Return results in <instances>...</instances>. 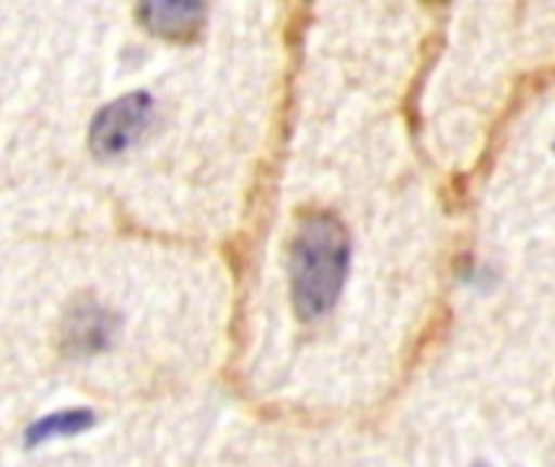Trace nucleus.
Listing matches in <instances>:
<instances>
[{"label": "nucleus", "mask_w": 555, "mask_h": 467, "mask_svg": "<svg viewBox=\"0 0 555 467\" xmlns=\"http://www.w3.org/2000/svg\"><path fill=\"white\" fill-rule=\"evenodd\" d=\"M114 328H117V319L111 312H104L98 306L94 309L81 306L65 322V345L72 351H78V354H91V351H101L111 341Z\"/></svg>", "instance_id": "7ed1b4c3"}, {"label": "nucleus", "mask_w": 555, "mask_h": 467, "mask_svg": "<svg viewBox=\"0 0 555 467\" xmlns=\"http://www.w3.org/2000/svg\"><path fill=\"white\" fill-rule=\"evenodd\" d=\"M478 467H488V465H478Z\"/></svg>", "instance_id": "423d86ee"}, {"label": "nucleus", "mask_w": 555, "mask_h": 467, "mask_svg": "<svg viewBox=\"0 0 555 467\" xmlns=\"http://www.w3.org/2000/svg\"><path fill=\"white\" fill-rule=\"evenodd\" d=\"M94 423H98V416L91 410H62V413L42 416L39 423H33L26 429V442L42 445V442H52V439H68V436H78V432H88Z\"/></svg>", "instance_id": "39448f33"}, {"label": "nucleus", "mask_w": 555, "mask_h": 467, "mask_svg": "<svg viewBox=\"0 0 555 467\" xmlns=\"http://www.w3.org/2000/svg\"><path fill=\"white\" fill-rule=\"evenodd\" d=\"M153 114V98L146 91H130L117 101H111L94 120H91V133L88 143L98 156H117L127 146H133L140 140V133L146 130Z\"/></svg>", "instance_id": "f03ea898"}, {"label": "nucleus", "mask_w": 555, "mask_h": 467, "mask_svg": "<svg viewBox=\"0 0 555 467\" xmlns=\"http://www.w3.org/2000/svg\"><path fill=\"white\" fill-rule=\"evenodd\" d=\"M348 263V228L328 211H306L289 244V283L299 319H319L338 302Z\"/></svg>", "instance_id": "f257e3e1"}, {"label": "nucleus", "mask_w": 555, "mask_h": 467, "mask_svg": "<svg viewBox=\"0 0 555 467\" xmlns=\"http://www.w3.org/2000/svg\"><path fill=\"white\" fill-rule=\"evenodd\" d=\"M140 16L153 33L179 39V36L198 29L205 7L202 3H146V7H140Z\"/></svg>", "instance_id": "20e7f679"}]
</instances>
